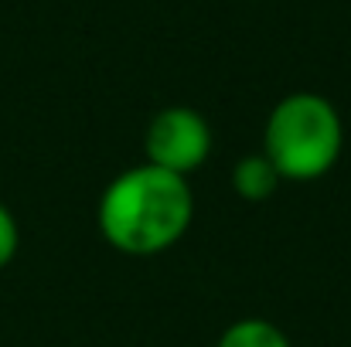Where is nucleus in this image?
Instances as JSON below:
<instances>
[{"label":"nucleus","instance_id":"nucleus-4","mask_svg":"<svg viewBox=\"0 0 351 347\" xmlns=\"http://www.w3.org/2000/svg\"><path fill=\"white\" fill-rule=\"evenodd\" d=\"M283 177L273 167V160L259 150V153H245L232 167V191L245 201H266L280 191Z\"/></svg>","mask_w":351,"mask_h":347},{"label":"nucleus","instance_id":"nucleus-6","mask_svg":"<svg viewBox=\"0 0 351 347\" xmlns=\"http://www.w3.org/2000/svg\"><path fill=\"white\" fill-rule=\"evenodd\" d=\"M17 248H21V229H17V218H14V211L0 201V269H7V266L14 262Z\"/></svg>","mask_w":351,"mask_h":347},{"label":"nucleus","instance_id":"nucleus-2","mask_svg":"<svg viewBox=\"0 0 351 347\" xmlns=\"http://www.w3.org/2000/svg\"><path fill=\"white\" fill-rule=\"evenodd\" d=\"M345 150L341 113L331 99L317 92L283 96L263 129V153L273 160L283 181H317L324 177Z\"/></svg>","mask_w":351,"mask_h":347},{"label":"nucleus","instance_id":"nucleus-1","mask_svg":"<svg viewBox=\"0 0 351 347\" xmlns=\"http://www.w3.org/2000/svg\"><path fill=\"white\" fill-rule=\"evenodd\" d=\"M195 218L188 177L154 164L117 174L99 198L96 222L103 238L123 255H157L178 245Z\"/></svg>","mask_w":351,"mask_h":347},{"label":"nucleus","instance_id":"nucleus-3","mask_svg":"<svg viewBox=\"0 0 351 347\" xmlns=\"http://www.w3.org/2000/svg\"><path fill=\"white\" fill-rule=\"evenodd\" d=\"M212 153V126L191 106H167L147 123L143 157L154 167L188 177Z\"/></svg>","mask_w":351,"mask_h":347},{"label":"nucleus","instance_id":"nucleus-5","mask_svg":"<svg viewBox=\"0 0 351 347\" xmlns=\"http://www.w3.org/2000/svg\"><path fill=\"white\" fill-rule=\"evenodd\" d=\"M215 347H293L290 337L273 324V320H263V317H245V320H235L222 331L219 344Z\"/></svg>","mask_w":351,"mask_h":347}]
</instances>
